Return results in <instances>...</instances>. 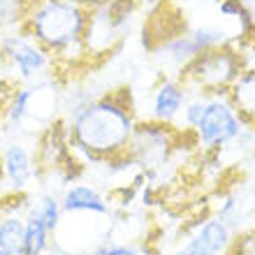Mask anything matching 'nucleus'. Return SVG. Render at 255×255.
<instances>
[{
    "mask_svg": "<svg viewBox=\"0 0 255 255\" xmlns=\"http://www.w3.org/2000/svg\"><path fill=\"white\" fill-rule=\"evenodd\" d=\"M137 121L128 88L95 95L86 107L65 119L74 158L86 167L126 153Z\"/></svg>",
    "mask_w": 255,
    "mask_h": 255,
    "instance_id": "f257e3e1",
    "label": "nucleus"
},
{
    "mask_svg": "<svg viewBox=\"0 0 255 255\" xmlns=\"http://www.w3.org/2000/svg\"><path fill=\"white\" fill-rule=\"evenodd\" d=\"M88 9L72 0H33L21 30L44 47L58 70H72L88 61L84 35Z\"/></svg>",
    "mask_w": 255,
    "mask_h": 255,
    "instance_id": "f03ea898",
    "label": "nucleus"
},
{
    "mask_svg": "<svg viewBox=\"0 0 255 255\" xmlns=\"http://www.w3.org/2000/svg\"><path fill=\"white\" fill-rule=\"evenodd\" d=\"M244 67H246L244 49L230 42L225 47L200 54L179 74V79L190 88V93L228 95L235 81L239 79V74L244 72Z\"/></svg>",
    "mask_w": 255,
    "mask_h": 255,
    "instance_id": "7ed1b4c3",
    "label": "nucleus"
},
{
    "mask_svg": "<svg viewBox=\"0 0 255 255\" xmlns=\"http://www.w3.org/2000/svg\"><path fill=\"white\" fill-rule=\"evenodd\" d=\"M137 16V0H105L102 5L88 9V23L84 44L88 61H105L112 51L121 47Z\"/></svg>",
    "mask_w": 255,
    "mask_h": 255,
    "instance_id": "20e7f679",
    "label": "nucleus"
},
{
    "mask_svg": "<svg viewBox=\"0 0 255 255\" xmlns=\"http://www.w3.org/2000/svg\"><path fill=\"white\" fill-rule=\"evenodd\" d=\"M186 130L167 123H158L151 119H139L134 132L128 141V158L137 165V169L153 176L158 169L169 165L176 148L181 146Z\"/></svg>",
    "mask_w": 255,
    "mask_h": 255,
    "instance_id": "39448f33",
    "label": "nucleus"
},
{
    "mask_svg": "<svg viewBox=\"0 0 255 255\" xmlns=\"http://www.w3.org/2000/svg\"><path fill=\"white\" fill-rule=\"evenodd\" d=\"M246 128L249 126L237 112L230 95H207L204 112L195 126L193 137L204 153H221L242 137Z\"/></svg>",
    "mask_w": 255,
    "mask_h": 255,
    "instance_id": "423d86ee",
    "label": "nucleus"
},
{
    "mask_svg": "<svg viewBox=\"0 0 255 255\" xmlns=\"http://www.w3.org/2000/svg\"><path fill=\"white\" fill-rule=\"evenodd\" d=\"M0 61L14 74L16 84H35V81L56 77V61L44 47L23 30H14L0 37Z\"/></svg>",
    "mask_w": 255,
    "mask_h": 255,
    "instance_id": "0eeeda50",
    "label": "nucleus"
},
{
    "mask_svg": "<svg viewBox=\"0 0 255 255\" xmlns=\"http://www.w3.org/2000/svg\"><path fill=\"white\" fill-rule=\"evenodd\" d=\"M237 230L214 214H204L186 230L181 249L190 255H228Z\"/></svg>",
    "mask_w": 255,
    "mask_h": 255,
    "instance_id": "6e6552de",
    "label": "nucleus"
},
{
    "mask_svg": "<svg viewBox=\"0 0 255 255\" xmlns=\"http://www.w3.org/2000/svg\"><path fill=\"white\" fill-rule=\"evenodd\" d=\"M0 167H2V176L9 183L12 193H26L33 179L40 174L37 155L21 139H12L9 144H5L0 153Z\"/></svg>",
    "mask_w": 255,
    "mask_h": 255,
    "instance_id": "1a4fd4ad",
    "label": "nucleus"
},
{
    "mask_svg": "<svg viewBox=\"0 0 255 255\" xmlns=\"http://www.w3.org/2000/svg\"><path fill=\"white\" fill-rule=\"evenodd\" d=\"M190 98V88L179 77H165L153 86L148 98V119L158 123L176 126Z\"/></svg>",
    "mask_w": 255,
    "mask_h": 255,
    "instance_id": "9d476101",
    "label": "nucleus"
},
{
    "mask_svg": "<svg viewBox=\"0 0 255 255\" xmlns=\"http://www.w3.org/2000/svg\"><path fill=\"white\" fill-rule=\"evenodd\" d=\"M61 207L65 216H98V218H112L114 204L112 197L105 195L98 186L84 181L67 183L61 193Z\"/></svg>",
    "mask_w": 255,
    "mask_h": 255,
    "instance_id": "9b49d317",
    "label": "nucleus"
},
{
    "mask_svg": "<svg viewBox=\"0 0 255 255\" xmlns=\"http://www.w3.org/2000/svg\"><path fill=\"white\" fill-rule=\"evenodd\" d=\"M153 54L162 65L169 67V70H174L176 77H179L202 51H200V47H197V42L193 40V35H190L188 28H181V30H176L174 35H169V37H165L162 42H158L153 49Z\"/></svg>",
    "mask_w": 255,
    "mask_h": 255,
    "instance_id": "f8f14e48",
    "label": "nucleus"
},
{
    "mask_svg": "<svg viewBox=\"0 0 255 255\" xmlns=\"http://www.w3.org/2000/svg\"><path fill=\"white\" fill-rule=\"evenodd\" d=\"M230 100L235 102L237 112L242 114L246 126L255 128V65H246L235 86L230 88Z\"/></svg>",
    "mask_w": 255,
    "mask_h": 255,
    "instance_id": "ddd939ff",
    "label": "nucleus"
},
{
    "mask_svg": "<svg viewBox=\"0 0 255 255\" xmlns=\"http://www.w3.org/2000/svg\"><path fill=\"white\" fill-rule=\"evenodd\" d=\"M56 237L51 235V230L44 225L40 216L35 211L26 214V232H23V246H21V255H47L54 246Z\"/></svg>",
    "mask_w": 255,
    "mask_h": 255,
    "instance_id": "4468645a",
    "label": "nucleus"
},
{
    "mask_svg": "<svg viewBox=\"0 0 255 255\" xmlns=\"http://www.w3.org/2000/svg\"><path fill=\"white\" fill-rule=\"evenodd\" d=\"M86 255H158V251L148 244V239L141 242H130V239H116V237H105L93 249H88Z\"/></svg>",
    "mask_w": 255,
    "mask_h": 255,
    "instance_id": "2eb2a0df",
    "label": "nucleus"
},
{
    "mask_svg": "<svg viewBox=\"0 0 255 255\" xmlns=\"http://www.w3.org/2000/svg\"><path fill=\"white\" fill-rule=\"evenodd\" d=\"M23 232H26V216L5 214L0 218V249L12 255H21Z\"/></svg>",
    "mask_w": 255,
    "mask_h": 255,
    "instance_id": "dca6fc26",
    "label": "nucleus"
},
{
    "mask_svg": "<svg viewBox=\"0 0 255 255\" xmlns=\"http://www.w3.org/2000/svg\"><path fill=\"white\" fill-rule=\"evenodd\" d=\"M30 211H35V214L40 216L42 221H44V225H47L49 230H51V235H58L63 228V207H61V195L56 193H47L42 195V197H37V202H35V207H30Z\"/></svg>",
    "mask_w": 255,
    "mask_h": 255,
    "instance_id": "f3484780",
    "label": "nucleus"
},
{
    "mask_svg": "<svg viewBox=\"0 0 255 255\" xmlns=\"http://www.w3.org/2000/svg\"><path fill=\"white\" fill-rule=\"evenodd\" d=\"M33 0H0V35L14 33L23 26Z\"/></svg>",
    "mask_w": 255,
    "mask_h": 255,
    "instance_id": "a211bd4d",
    "label": "nucleus"
},
{
    "mask_svg": "<svg viewBox=\"0 0 255 255\" xmlns=\"http://www.w3.org/2000/svg\"><path fill=\"white\" fill-rule=\"evenodd\" d=\"M204 102H207V95L202 93H190L188 102H186V107L181 112V119L176 123V128H181V130H190L193 132L197 121L202 119V112H204Z\"/></svg>",
    "mask_w": 255,
    "mask_h": 255,
    "instance_id": "6ab92c4d",
    "label": "nucleus"
},
{
    "mask_svg": "<svg viewBox=\"0 0 255 255\" xmlns=\"http://www.w3.org/2000/svg\"><path fill=\"white\" fill-rule=\"evenodd\" d=\"M228 255H255V225L237 232Z\"/></svg>",
    "mask_w": 255,
    "mask_h": 255,
    "instance_id": "aec40b11",
    "label": "nucleus"
},
{
    "mask_svg": "<svg viewBox=\"0 0 255 255\" xmlns=\"http://www.w3.org/2000/svg\"><path fill=\"white\" fill-rule=\"evenodd\" d=\"M244 49V56H246V65H255V33L246 44H239Z\"/></svg>",
    "mask_w": 255,
    "mask_h": 255,
    "instance_id": "412c9836",
    "label": "nucleus"
},
{
    "mask_svg": "<svg viewBox=\"0 0 255 255\" xmlns=\"http://www.w3.org/2000/svg\"><path fill=\"white\" fill-rule=\"evenodd\" d=\"M72 2H77V5H81V7H86V9H93V7L102 5L105 0H72Z\"/></svg>",
    "mask_w": 255,
    "mask_h": 255,
    "instance_id": "4be33fe9",
    "label": "nucleus"
},
{
    "mask_svg": "<svg viewBox=\"0 0 255 255\" xmlns=\"http://www.w3.org/2000/svg\"><path fill=\"white\" fill-rule=\"evenodd\" d=\"M244 7H246V12H249L251 21H253V26H255V0H242Z\"/></svg>",
    "mask_w": 255,
    "mask_h": 255,
    "instance_id": "5701e85b",
    "label": "nucleus"
},
{
    "mask_svg": "<svg viewBox=\"0 0 255 255\" xmlns=\"http://www.w3.org/2000/svg\"><path fill=\"white\" fill-rule=\"evenodd\" d=\"M169 255H190V253H186V251H183L181 246H179V249H176V251H172V253H169Z\"/></svg>",
    "mask_w": 255,
    "mask_h": 255,
    "instance_id": "b1692460",
    "label": "nucleus"
},
{
    "mask_svg": "<svg viewBox=\"0 0 255 255\" xmlns=\"http://www.w3.org/2000/svg\"><path fill=\"white\" fill-rule=\"evenodd\" d=\"M0 255H12V253H7V251H2V249H0Z\"/></svg>",
    "mask_w": 255,
    "mask_h": 255,
    "instance_id": "393cba45",
    "label": "nucleus"
},
{
    "mask_svg": "<svg viewBox=\"0 0 255 255\" xmlns=\"http://www.w3.org/2000/svg\"><path fill=\"white\" fill-rule=\"evenodd\" d=\"M47 255H54V253H51V251H49V253H47Z\"/></svg>",
    "mask_w": 255,
    "mask_h": 255,
    "instance_id": "a878e982",
    "label": "nucleus"
},
{
    "mask_svg": "<svg viewBox=\"0 0 255 255\" xmlns=\"http://www.w3.org/2000/svg\"><path fill=\"white\" fill-rule=\"evenodd\" d=\"M216 2H218V0H216Z\"/></svg>",
    "mask_w": 255,
    "mask_h": 255,
    "instance_id": "bb28decb",
    "label": "nucleus"
}]
</instances>
